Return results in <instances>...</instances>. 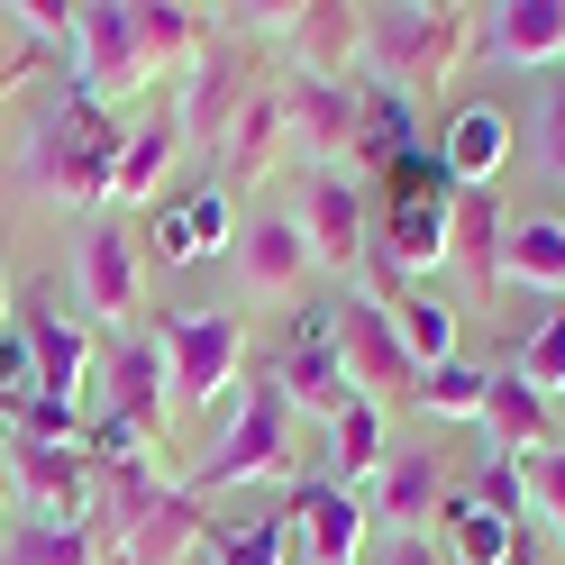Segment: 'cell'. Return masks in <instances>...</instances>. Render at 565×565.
I'll return each mask as SVG.
<instances>
[{
    "instance_id": "cell-18",
    "label": "cell",
    "mask_w": 565,
    "mask_h": 565,
    "mask_svg": "<svg viewBox=\"0 0 565 565\" xmlns=\"http://www.w3.org/2000/svg\"><path fill=\"white\" fill-rule=\"evenodd\" d=\"M237 274L256 301H282L292 282L310 274V237L292 210H256V220H237Z\"/></svg>"
},
{
    "instance_id": "cell-20",
    "label": "cell",
    "mask_w": 565,
    "mask_h": 565,
    "mask_svg": "<svg viewBox=\"0 0 565 565\" xmlns=\"http://www.w3.org/2000/svg\"><path fill=\"white\" fill-rule=\"evenodd\" d=\"M447 502V466H438V447H411V456H383L374 466V511L393 539H419V529L438 520Z\"/></svg>"
},
{
    "instance_id": "cell-27",
    "label": "cell",
    "mask_w": 565,
    "mask_h": 565,
    "mask_svg": "<svg viewBox=\"0 0 565 565\" xmlns=\"http://www.w3.org/2000/svg\"><path fill=\"white\" fill-rule=\"evenodd\" d=\"M411 147H419L411 100H402L393 83H356V156H365V173H383V164L411 156Z\"/></svg>"
},
{
    "instance_id": "cell-29",
    "label": "cell",
    "mask_w": 565,
    "mask_h": 565,
    "mask_svg": "<svg viewBox=\"0 0 565 565\" xmlns=\"http://www.w3.org/2000/svg\"><path fill=\"white\" fill-rule=\"evenodd\" d=\"M292 38L310 55V74H338L347 55H365V10H347V0H310V10H292Z\"/></svg>"
},
{
    "instance_id": "cell-4",
    "label": "cell",
    "mask_w": 565,
    "mask_h": 565,
    "mask_svg": "<svg viewBox=\"0 0 565 565\" xmlns=\"http://www.w3.org/2000/svg\"><path fill=\"white\" fill-rule=\"evenodd\" d=\"M447 220H456L447 164H438V147H411V156H393L374 173V246H365V256H383L411 282V274H429L447 256Z\"/></svg>"
},
{
    "instance_id": "cell-26",
    "label": "cell",
    "mask_w": 565,
    "mask_h": 565,
    "mask_svg": "<svg viewBox=\"0 0 565 565\" xmlns=\"http://www.w3.org/2000/svg\"><path fill=\"white\" fill-rule=\"evenodd\" d=\"M282 137H292V119H282V92H246V110L228 119V173L237 183H265L274 173V156H282Z\"/></svg>"
},
{
    "instance_id": "cell-40",
    "label": "cell",
    "mask_w": 565,
    "mask_h": 565,
    "mask_svg": "<svg viewBox=\"0 0 565 565\" xmlns=\"http://www.w3.org/2000/svg\"><path fill=\"white\" fill-rule=\"evenodd\" d=\"M38 74V46H19V55H0V83H28Z\"/></svg>"
},
{
    "instance_id": "cell-41",
    "label": "cell",
    "mask_w": 565,
    "mask_h": 565,
    "mask_svg": "<svg viewBox=\"0 0 565 565\" xmlns=\"http://www.w3.org/2000/svg\"><path fill=\"white\" fill-rule=\"evenodd\" d=\"M0 338H10V265H0Z\"/></svg>"
},
{
    "instance_id": "cell-14",
    "label": "cell",
    "mask_w": 565,
    "mask_h": 565,
    "mask_svg": "<svg viewBox=\"0 0 565 565\" xmlns=\"http://www.w3.org/2000/svg\"><path fill=\"white\" fill-rule=\"evenodd\" d=\"M147 246H156V265H201V256H220V246H237V192L201 183L183 201H164L156 228H147Z\"/></svg>"
},
{
    "instance_id": "cell-25",
    "label": "cell",
    "mask_w": 565,
    "mask_h": 565,
    "mask_svg": "<svg viewBox=\"0 0 565 565\" xmlns=\"http://www.w3.org/2000/svg\"><path fill=\"white\" fill-rule=\"evenodd\" d=\"M483 438H492V456H539V447H547V393H529L520 374H492Z\"/></svg>"
},
{
    "instance_id": "cell-43",
    "label": "cell",
    "mask_w": 565,
    "mask_h": 565,
    "mask_svg": "<svg viewBox=\"0 0 565 565\" xmlns=\"http://www.w3.org/2000/svg\"><path fill=\"white\" fill-rule=\"evenodd\" d=\"M0 92H10V83H0Z\"/></svg>"
},
{
    "instance_id": "cell-12",
    "label": "cell",
    "mask_w": 565,
    "mask_h": 565,
    "mask_svg": "<svg viewBox=\"0 0 565 565\" xmlns=\"http://www.w3.org/2000/svg\"><path fill=\"white\" fill-rule=\"evenodd\" d=\"M292 539L310 565H365V492H347L329 475L292 483Z\"/></svg>"
},
{
    "instance_id": "cell-19",
    "label": "cell",
    "mask_w": 565,
    "mask_h": 565,
    "mask_svg": "<svg viewBox=\"0 0 565 565\" xmlns=\"http://www.w3.org/2000/svg\"><path fill=\"white\" fill-rule=\"evenodd\" d=\"M74 282H83V310H92V320H128V310H137V246H128V228L92 220V228L74 237Z\"/></svg>"
},
{
    "instance_id": "cell-8",
    "label": "cell",
    "mask_w": 565,
    "mask_h": 565,
    "mask_svg": "<svg viewBox=\"0 0 565 565\" xmlns=\"http://www.w3.org/2000/svg\"><path fill=\"white\" fill-rule=\"evenodd\" d=\"M64 55H74V92L100 100V110H110L119 92L147 83V46H137V10H128V0H92V10H74Z\"/></svg>"
},
{
    "instance_id": "cell-38",
    "label": "cell",
    "mask_w": 565,
    "mask_h": 565,
    "mask_svg": "<svg viewBox=\"0 0 565 565\" xmlns=\"http://www.w3.org/2000/svg\"><path fill=\"white\" fill-rule=\"evenodd\" d=\"M539 164H547L556 183H565V64H556V74L539 83Z\"/></svg>"
},
{
    "instance_id": "cell-2",
    "label": "cell",
    "mask_w": 565,
    "mask_h": 565,
    "mask_svg": "<svg viewBox=\"0 0 565 565\" xmlns=\"http://www.w3.org/2000/svg\"><path fill=\"white\" fill-rule=\"evenodd\" d=\"M92 529H100V556L110 565H183L210 529V502H192L183 483H156L147 466H110Z\"/></svg>"
},
{
    "instance_id": "cell-30",
    "label": "cell",
    "mask_w": 565,
    "mask_h": 565,
    "mask_svg": "<svg viewBox=\"0 0 565 565\" xmlns=\"http://www.w3.org/2000/svg\"><path fill=\"white\" fill-rule=\"evenodd\" d=\"M447 256H466V265H475V282H502V210H492V192H456Z\"/></svg>"
},
{
    "instance_id": "cell-21",
    "label": "cell",
    "mask_w": 565,
    "mask_h": 565,
    "mask_svg": "<svg viewBox=\"0 0 565 565\" xmlns=\"http://www.w3.org/2000/svg\"><path fill=\"white\" fill-rule=\"evenodd\" d=\"M475 46L502 64H556L565 55V0H502L475 10Z\"/></svg>"
},
{
    "instance_id": "cell-11",
    "label": "cell",
    "mask_w": 565,
    "mask_h": 565,
    "mask_svg": "<svg viewBox=\"0 0 565 565\" xmlns=\"http://www.w3.org/2000/svg\"><path fill=\"white\" fill-rule=\"evenodd\" d=\"M274 92H282V119H292L310 164H347V156H356V83H347V74H310V64H301V74L274 83Z\"/></svg>"
},
{
    "instance_id": "cell-31",
    "label": "cell",
    "mask_w": 565,
    "mask_h": 565,
    "mask_svg": "<svg viewBox=\"0 0 565 565\" xmlns=\"http://www.w3.org/2000/svg\"><path fill=\"white\" fill-rule=\"evenodd\" d=\"M483 393H492V374L466 365V356H447L411 383V411H429V419H483Z\"/></svg>"
},
{
    "instance_id": "cell-6",
    "label": "cell",
    "mask_w": 565,
    "mask_h": 565,
    "mask_svg": "<svg viewBox=\"0 0 565 565\" xmlns=\"http://www.w3.org/2000/svg\"><path fill=\"white\" fill-rule=\"evenodd\" d=\"M147 338L164 347L173 402H192V411H220V393L246 383V320L237 310H173V320H147Z\"/></svg>"
},
{
    "instance_id": "cell-34",
    "label": "cell",
    "mask_w": 565,
    "mask_h": 565,
    "mask_svg": "<svg viewBox=\"0 0 565 565\" xmlns=\"http://www.w3.org/2000/svg\"><path fill=\"white\" fill-rule=\"evenodd\" d=\"M329 466H338L329 483H347V492H356V483L383 466V402H365V393H356V402L338 411V456H329Z\"/></svg>"
},
{
    "instance_id": "cell-15",
    "label": "cell",
    "mask_w": 565,
    "mask_h": 565,
    "mask_svg": "<svg viewBox=\"0 0 565 565\" xmlns=\"http://www.w3.org/2000/svg\"><path fill=\"white\" fill-rule=\"evenodd\" d=\"M10 466L19 483L38 492L46 520H100V466L83 447H38V438H10Z\"/></svg>"
},
{
    "instance_id": "cell-7",
    "label": "cell",
    "mask_w": 565,
    "mask_h": 565,
    "mask_svg": "<svg viewBox=\"0 0 565 565\" xmlns=\"http://www.w3.org/2000/svg\"><path fill=\"white\" fill-rule=\"evenodd\" d=\"M274 393L292 411H329V419L356 402V374L338 356V301L292 310V338H282V356H274Z\"/></svg>"
},
{
    "instance_id": "cell-5",
    "label": "cell",
    "mask_w": 565,
    "mask_h": 565,
    "mask_svg": "<svg viewBox=\"0 0 565 565\" xmlns=\"http://www.w3.org/2000/svg\"><path fill=\"white\" fill-rule=\"evenodd\" d=\"M282 456H292V402L274 393V374H246L228 429L201 447V466L183 475V492L210 502V492H228V483H265V475H282Z\"/></svg>"
},
{
    "instance_id": "cell-32",
    "label": "cell",
    "mask_w": 565,
    "mask_h": 565,
    "mask_svg": "<svg viewBox=\"0 0 565 565\" xmlns=\"http://www.w3.org/2000/svg\"><path fill=\"white\" fill-rule=\"evenodd\" d=\"M10 565H100V529L92 520H28L10 539Z\"/></svg>"
},
{
    "instance_id": "cell-39",
    "label": "cell",
    "mask_w": 565,
    "mask_h": 565,
    "mask_svg": "<svg viewBox=\"0 0 565 565\" xmlns=\"http://www.w3.org/2000/svg\"><path fill=\"white\" fill-rule=\"evenodd\" d=\"M374 565H447V556H438V539H383Z\"/></svg>"
},
{
    "instance_id": "cell-35",
    "label": "cell",
    "mask_w": 565,
    "mask_h": 565,
    "mask_svg": "<svg viewBox=\"0 0 565 565\" xmlns=\"http://www.w3.org/2000/svg\"><path fill=\"white\" fill-rule=\"evenodd\" d=\"M511 374L529 383V393H565V310H547V320H539V329L520 338Z\"/></svg>"
},
{
    "instance_id": "cell-9",
    "label": "cell",
    "mask_w": 565,
    "mask_h": 565,
    "mask_svg": "<svg viewBox=\"0 0 565 565\" xmlns=\"http://www.w3.org/2000/svg\"><path fill=\"white\" fill-rule=\"evenodd\" d=\"M292 220L310 237V265H365L374 246V210H365V183L338 164H310L301 192H292Z\"/></svg>"
},
{
    "instance_id": "cell-1",
    "label": "cell",
    "mask_w": 565,
    "mask_h": 565,
    "mask_svg": "<svg viewBox=\"0 0 565 565\" xmlns=\"http://www.w3.org/2000/svg\"><path fill=\"white\" fill-rule=\"evenodd\" d=\"M119 147H128V128L100 110V100L83 92H64L55 110L38 119V137H28V156H19V183L38 192V201H64V210H92V201H110V173H119Z\"/></svg>"
},
{
    "instance_id": "cell-13",
    "label": "cell",
    "mask_w": 565,
    "mask_h": 565,
    "mask_svg": "<svg viewBox=\"0 0 565 565\" xmlns=\"http://www.w3.org/2000/svg\"><path fill=\"white\" fill-rule=\"evenodd\" d=\"M237 110H246V64H237V46L210 38V46L192 55V83H183V110H173V137H183V147H220Z\"/></svg>"
},
{
    "instance_id": "cell-28",
    "label": "cell",
    "mask_w": 565,
    "mask_h": 565,
    "mask_svg": "<svg viewBox=\"0 0 565 565\" xmlns=\"http://www.w3.org/2000/svg\"><path fill=\"white\" fill-rule=\"evenodd\" d=\"M502 274L511 282H539V292H565V220H556V210L502 228Z\"/></svg>"
},
{
    "instance_id": "cell-24",
    "label": "cell",
    "mask_w": 565,
    "mask_h": 565,
    "mask_svg": "<svg viewBox=\"0 0 565 565\" xmlns=\"http://www.w3.org/2000/svg\"><path fill=\"white\" fill-rule=\"evenodd\" d=\"M292 511H256V520H210L201 529V565H292Z\"/></svg>"
},
{
    "instance_id": "cell-16",
    "label": "cell",
    "mask_w": 565,
    "mask_h": 565,
    "mask_svg": "<svg viewBox=\"0 0 565 565\" xmlns=\"http://www.w3.org/2000/svg\"><path fill=\"white\" fill-rule=\"evenodd\" d=\"M19 338H28V356H38V393L74 402L83 374H92V338L74 329V310H64L55 292H28L19 301Z\"/></svg>"
},
{
    "instance_id": "cell-17",
    "label": "cell",
    "mask_w": 565,
    "mask_h": 565,
    "mask_svg": "<svg viewBox=\"0 0 565 565\" xmlns=\"http://www.w3.org/2000/svg\"><path fill=\"white\" fill-rule=\"evenodd\" d=\"M438 164H447L456 192H492V173L511 164V110H502V100H466V110H447Z\"/></svg>"
},
{
    "instance_id": "cell-42",
    "label": "cell",
    "mask_w": 565,
    "mask_h": 565,
    "mask_svg": "<svg viewBox=\"0 0 565 565\" xmlns=\"http://www.w3.org/2000/svg\"><path fill=\"white\" fill-rule=\"evenodd\" d=\"M529 565H539V556H529Z\"/></svg>"
},
{
    "instance_id": "cell-33",
    "label": "cell",
    "mask_w": 565,
    "mask_h": 565,
    "mask_svg": "<svg viewBox=\"0 0 565 565\" xmlns=\"http://www.w3.org/2000/svg\"><path fill=\"white\" fill-rule=\"evenodd\" d=\"M173 119H147V128H128V147H119V173H110V201H147L164 183V164H173Z\"/></svg>"
},
{
    "instance_id": "cell-10",
    "label": "cell",
    "mask_w": 565,
    "mask_h": 565,
    "mask_svg": "<svg viewBox=\"0 0 565 565\" xmlns=\"http://www.w3.org/2000/svg\"><path fill=\"white\" fill-rule=\"evenodd\" d=\"M338 356H347V374H356V393L365 402H411V383H419V365H411V347H402V329H393V310H383L374 292H347L338 301Z\"/></svg>"
},
{
    "instance_id": "cell-37",
    "label": "cell",
    "mask_w": 565,
    "mask_h": 565,
    "mask_svg": "<svg viewBox=\"0 0 565 565\" xmlns=\"http://www.w3.org/2000/svg\"><path fill=\"white\" fill-rule=\"evenodd\" d=\"M529 511H547V529L565 539V438L529 456Z\"/></svg>"
},
{
    "instance_id": "cell-36",
    "label": "cell",
    "mask_w": 565,
    "mask_h": 565,
    "mask_svg": "<svg viewBox=\"0 0 565 565\" xmlns=\"http://www.w3.org/2000/svg\"><path fill=\"white\" fill-rule=\"evenodd\" d=\"M466 492H475V502H483V511H492V520H511V529H520V520H529V475H520V466H511V456H483V475H475V483H466Z\"/></svg>"
},
{
    "instance_id": "cell-23",
    "label": "cell",
    "mask_w": 565,
    "mask_h": 565,
    "mask_svg": "<svg viewBox=\"0 0 565 565\" xmlns=\"http://www.w3.org/2000/svg\"><path fill=\"white\" fill-rule=\"evenodd\" d=\"M164 402H173L164 347H156V338H119V347H110V419H128L137 438H156V429H164Z\"/></svg>"
},
{
    "instance_id": "cell-22",
    "label": "cell",
    "mask_w": 565,
    "mask_h": 565,
    "mask_svg": "<svg viewBox=\"0 0 565 565\" xmlns=\"http://www.w3.org/2000/svg\"><path fill=\"white\" fill-rule=\"evenodd\" d=\"M438 556L447 565H529V529H511V520H492L466 483H447V502H438Z\"/></svg>"
},
{
    "instance_id": "cell-3",
    "label": "cell",
    "mask_w": 565,
    "mask_h": 565,
    "mask_svg": "<svg viewBox=\"0 0 565 565\" xmlns=\"http://www.w3.org/2000/svg\"><path fill=\"white\" fill-rule=\"evenodd\" d=\"M475 46V10L456 0H393V10H365V83H393L402 100L411 92H438Z\"/></svg>"
}]
</instances>
